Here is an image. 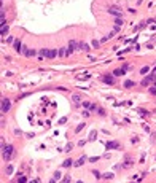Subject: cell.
<instances>
[{"label":"cell","mask_w":156,"mask_h":183,"mask_svg":"<svg viewBox=\"0 0 156 183\" xmlns=\"http://www.w3.org/2000/svg\"><path fill=\"white\" fill-rule=\"evenodd\" d=\"M13 154H14V146L11 145V143L2 146V156H3L5 161H10L11 158H13Z\"/></svg>","instance_id":"1"},{"label":"cell","mask_w":156,"mask_h":183,"mask_svg":"<svg viewBox=\"0 0 156 183\" xmlns=\"http://www.w3.org/2000/svg\"><path fill=\"white\" fill-rule=\"evenodd\" d=\"M11 108V102L10 99H6V97H3L2 99V115H5V113H8Z\"/></svg>","instance_id":"2"},{"label":"cell","mask_w":156,"mask_h":183,"mask_svg":"<svg viewBox=\"0 0 156 183\" xmlns=\"http://www.w3.org/2000/svg\"><path fill=\"white\" fill-rule=\"evenodd\" d=\"M75 49H78V43H76L75 40H70L69 48H67V51H65V56H70V54L75 51Z\"/></svg>","instance_id":"3"},{"label":"cell","mask_w":156,"mask_h":183,"mask_svg":"<svg viewBox=\"0 0 156 183\" xmlns=\"http://www.w3.org/2000/svg\"><path fill=\"white\" fill-rule=\"evenodd\" d=\"M108 13L113 14V16H116V18H121V16H123V11L119 10V8H116V6H110V8H108Z\"/></svg>","instance_id":"4"},{"label":"cell","mask_w":156,"mask_h":183,"mask_svg":"<svg viewBox=\"0 0 156 183\" xmlns=\"http://www.w3.org/2000/svg\"><path fill=\"white\" fill-rule=\"evenodd\" d=\"M153 81H155V77H153V75H150V77H145V78L142 80V86H150Z\"/></svg>","instance_id":"5"},{"label":"cell","mask_w":156,"mask_h":183,"mask_svg":"<svg viewBox=\"0 0 156 183\" xmlns=\"http://www.w3.org/2000/svg\"><path fill=\"white\" fill-rule=\"evenodd\" d=\"M78 49H80V51H89V45L85 43V42H80L78 43Z\"/></svg>","instance_id":"6"},{"label":"cell","mask_w":156,"mask_h":183,"mask_svg":"<svg viewBox=\"0 0 156 183\" xmlns=\"http://www.w3.org/2000/svg\"><path fill=\"white\" fill-rule=\"evenodd\" d=\"M102 81H104V83H107V84H113V83H115V78L110 77V75H107V77H102Z\"/></svg>","instance_id":"7"},{"label":"cell","mask_w":156,"mask_h":183,"mask_svg":"<svg viewBox=\"0 0 156 183\" xmlns=\"http://www.w3.org/2000/svg\"><path fill=\"white\" fill-rule=\"evenodd\" d=\"M115 148H119L118 142H108L107 143V150H115Z\"/></svg>","instance_id":"8"},{"label":"cell","mask_w":156,"mask_h":183,"mask_svg":"<svg viewBox=\"0 0 156 183\" xmlns=\"http://www.w3.org/2000/svg\"><path fill=\"white\" fill-rule=\"evenodd\" d=\"M59 54V49H49V54H48V59H54L56 56Z\"/></svg>","instance_id":"9"},{"label":"cell","mask_w":156,"mask_h":183,"mask_svg":"<svg viewBox=\"0 0 156 183\" xmlns=\"http://www.w3.org/2000/svg\"><path fill=\"white\" fill-rule=\"evenodd\" d=\"M40 58H48V54H49V49H46V48H42L40 49Z\"/></svg>","instance_id":"10"},{"label":"cell","mask_w":156,"mask_h":183,"mask_svg":"<svg viewBox=\"0 0 156 183\" xmlns=\"http://www.w3.org/2000/svg\"><path fill=\"white\" fill-rule=\"evenodd\" d=\"M124 73H126V70L121 67V68H116V70L113 72V75H115V77H121V75H124Z\"/></svg>","instance_id":"11"},{"label":"cell","mask_w":156,"mask_h":183,"mask_svg":"<svg viewBox=\"0 0 156 183\" xmlns=\"http://www.w3.org/2000/svg\"><path fill=\"white\" fill-rule=\"evenodd\" d=\"M134 86H135V83L132 80H126L124 81V88H134Z\"/></svg>","instance_id":"12"},{"label":"cell","mask_w":156,"mask_h":183,"mask_svg":"<svg viewBox=\"0 0 156 183\" xmlns=\"http://www.w3.org/2000/svg\"><path fill=\"white\" fill-rule=\"evenodd\" d=\"M26 56H29V58H33V56H37V51H35L33 48H30V49H27Z\"/></svg>","instance_id":"13"},{"label":"cell","mask_w":156,"mask_h":183,"mask_svg":"<svg viewBox=\"0 0 156 183\" xmlns=\"http://www.w3.org/2000/svg\"><path fill=\"white\" fill-rule=\"evenodd\" d=\"M72 100L75 102V105H80V102H81V97H80L78 94H73V96H72Z\"/></svg>","instance_id":"14"},{"label":"cell","mask_w":156,"mask_h":183,"mask_svg":"<svg viewBox=\"0 0 156 183\" xmlns=\"http://www.w3.org/2000/svg\"><path fill=\"white\" fill-rule=\"evenodd\" d=\"M85 161H86V158H85V156H81L80 159H78V161H76L75 164H73V166H75V167H80V166H83V162H85Z\"/></svg>","instance_id":"15"},{"label":"cell","mask_w":156,"mask_h":183,"mask_svg":"<svg viewBox=\"0 0 156 183\" xmlns=\"http://www.w3.org/2000/svg\"><path fill=\"white\" fill-rule=\"evenodd\" d=\"M6 35H8V27H6V24H5V26H2V37H3V40H5Z\"/></svg>","instance_id":"16"},{"label":"cell","mask_w":156,"mask_h":183,"mask_svg":"<svg viewBox=\"0 0 156 183\" xmlns=\"http://www.w3.org/2000/svg\"><path fill=\"white\" fill-rule=\"evenodd\" d=\"M13 46H14V49H16V53L19 51V48L22 46L21 45V42H19V40H14V43H13Z\"/></svg>","instance_id":"17"},{"label":"cell","mask_w":156,"mask_h":183,"mask_svg":"<svg viewBox=\"0 0 156 183\" xmlns=\"http://www.w3.org/2000/svg\"><path fill=\"white\" fill-rule=\"evenodd\" d=\"M72 164H75V162L72 161V159H65V161H64V164H62V166H64V167H70Z\"/></svg>","instance_id":"18"},{"label":"cell","mask_w":156,"mask_h":183,"mask_svg":"<svg viewBox=\"0 0 156 183\" xmlns=\"http://www.w3.org/2000/svg\"><path fill=\"white\" fill-rule=\"evenodd\" d=\"M132 164H134L132 161H126V162L123 164V167H124V169H131V167H132Z\"/></svg>","instance_id":"19"},{"label":"cell","mask_w":156,"mask_h":183,"mask_svg":"<svg viewBox=\"0 0 156 183\" xmlns=\"http://www.w3.org/2000/svg\"><path fill=\"white\" fill-rule=\"evenodd\" d=\"M148 70H150V67H148V65H145V67H142V68H140V73H142V75H145V73L148 72Z\"/></svg>","instance_id":"20"},{"label":"cell","mask_w":156,"mask_h":183,"mask_svg":"<svg viewBox=\"0 0 156 183\" xmlns=\"http://www.w3.org/2000/svg\"><path fill=\"white\" fill-rule=\"evenodd\" d=\"M61 177H62V175H61V172H56V173H54V178L51 180V182H56V180H59Z\"/></svg>","instance_id":"21"},{"label":"cell","mask_w":156,"mask_h":183,"mask_svg":"<svg viewBox=\"0 0 156 183\" xmlns=\"http://www.w3.org/2000/svg\"><path fill=\"white\" fill-rule=\"evenodd\" d=\"M102 178H104V180H112V178H113V173H105Z\"/></svg>","instance_id":"22"},{"label":"cell","mask_w":156,"mask_h":183,"mask_svg":"<svg viewBox=\"0 0 156 183\" xmlns=\"http://www.w3.org/2000/svg\"><path fill=\"white\" fill-rule=\"evenodd\" d=\"M85 126H86V124H85V123H81V124H78V127H76V129H75V132H80L81 129L85 127Z\"/></svg>","instance_id":"23"},{"label":"cell","mask_w":156,"mask_h":183,"mask_svg":"<svg viewBox=\"0 0 156 183\" xmlns=\"http://www.w3.org/2000/svg\"><path fill=\"white\" fill-rule=\"evenodd\" d=\"M150 94H156V83L150 88Z\"/></svg>","instance_id":"24"},{"label":"cell","mask_w":156,"mask_h":183,"mask_svg":"<svg viewBox=\"0 0 156 183\" xmlns=\"http://www.w3.org/2000/svg\"><path fill=\"white\" fill-rule=\"evenodd\" d=\"M115 24H116V26H119V27H121V26H123V19H119V18H118V19L115 21Z\"/></svg>","instance_id":"25"},{"label":"cell","mask_w":156,"mask_h":183,"mask_svg":"<svg viewBox=\"0 0 156 183\" xmlns=\"http://www.w3.org/2000/svg\"><path fill=\"white\" fill-rule=\"evenodd\" d=\"M70 150H72V143H67V146H65V150H64V151H65V153H69Z\"/></svg>","instance_id":"26"},{"label":"cell","mask_w":156,"mask_h":183,"mask_svg":"<svg viewBox=\"0 0 156 183\" xmlns=\"http://www.w3.org/2000/svg\"><path fill=\"white\" fill-rule=\"evenodd\" d=\"M6 173H8V175H11V173H13V167H11V166H8V167H6Z\"/></svg>","instance_id":"27"},{"label":"cell","mask_w":156,"mask_h":183,"mask_svg":"<svg viewBox=\"0 0 156 183\" xmlns=\"http://www.w3.org/2000/svg\"><path fill=\"white\" fill-rule=\"evenodd\" d=\"M26 180H27V178L24 177V175H19V178H18V182H19V183H21V182H26Z\"/></svg>","instance_id":"28"},{"label":"cell","mask_w":156,"mask_h":183,"mask_svg":"<svg viewBox=\"0 0 156 183\" xmlns=\"http://www.w3.org/2000/svg\"><path fill=\"white\" fill-rule=\"evenodd\" d=\"M99 115H100V116H105V110H104V108H99Z\"/></svg>","instance_id":"29"},{"label":"cell","mask_w":156,"mask_h":183,"mask_svg":"<svg viewBox=\"0 0 156 183\" xmlns=\"http://www.w3.org/2000/svg\"><path fill=\"white\" fill-rule=\"evenodd\" d=\"M92 173H94V175H96V178H102V177H100V173L97 172V170H92Z\"/></svg>","instance_id":"30"},{"label":"cell","mask_w":156,"mask_h":183,"mask_svg":"<svg viewBox=\"0 0 156 183\" xmlns=\"http://www.w3.org/2000/svg\"><path fill=\"white\" fill-rule=\"evenodd\" d=\"M62 56H65V51L64 49H59V58H62Z\"/></svg>","instance_id":"31"},{"label":"cell","mask_w":156,"mask_h":183,"mask_svg":"<svg viewBox=\"0 0 156 183\" xmlns=\"http://www.w3.org/2000/svg\"><path fill=\"white\" fill-rule=\"evenodd\" d=\"M94 137H96V132L92 131V132H91V135H89V139H91V140H94Z\"/></svg>","instance_id":"32"},{"label":"cell","mask_w":156,"mask_h":183,"mask_svg":"<svg viewBox=\"0 0 156 183\" xmlns=\"http://www.w3.org/2000/svg\"><path fill=\"white\" fill-rule=\"evenodd\" d=\"M92 46L97 48V46H99V42H97V40H94V42H92Z\"/></svg>","instance_id":"33"},{"label":"cell","mask_w":156,"mask_h":183,"mask_svg":"<svg viewBox=\"0 0 156 183\" xmlns=\"http://www.w3.org/2000/svg\"><path fill=\"white\" fill-rule=\"evenodd\" d=\"M83 105H85V108H89L91 105H89V102H83Z\"/></svg>","instance_id":"34"}]
</instances>
